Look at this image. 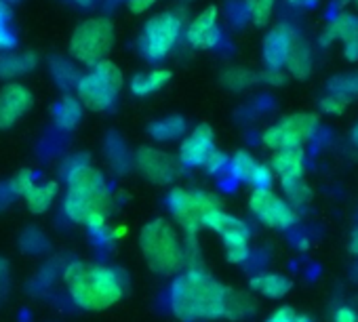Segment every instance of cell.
Masks as SVG:
<instances>
[{
    "label": "cell",
    "instance_id": "13",
    "mask_svg": "<svg viewBox=\"0 0 358 322\" xmlns=\"http://www.w3.org/2000/svg\"><path fill=\"white\" fill-rule=\"evenodd\" d=\"M203 228H209L217 232L226 244V249L232 247H249V228L243 219L228 215L222 207L211 209L203 217Z\"/></svg>",
    "mask_w": 358,
    "mask_h": 322
},
{
    "label": "cell",
    "instance_id": "23",
    "mask_svg": "<svg viewBox=\"0 0 358 322\" xmlns=\"http://www.w3.org/2000/svg\"><path fill=\"white\" fill-rule=\"evenodd\" d=\"M251 286H253L257 293L266 295V297L278 299V297H282V295L289 293L291 280L285 278V276H280V274H259V276H255V278L251 280Z\"/></svg>",
    "mask_w": 358,
    "mask_h": 322
},
{
    "label": "cell",
    "instance_id": "40",
    "mask_svg": "<svg viewBox=\"0 0 358 322\" xmlns=\"http://www.w3.org/2000/svg\"><path fill=\"white\" fill-rule=\"evenodd\" d=\"M262 78H264L266 82H270V85H282V82H285L282 72H280V70H272V68H268V70L262 74Z\"/></svg>",
    "mask_w": 358,
    "mask_h": 322
},
{
    "label": "cell",
    "instance_id": "45",
    "mask_svg": "<svg viewBox=\"0 0 358 322\" xmlns=\"http://www.w3.org/2000/svg\"><path fill=\"white\" fill-rule=\"evenodd\" d=\"M76 3H78V5H91L93 0H76Z\"/></svg>",
    "mask_w": 358,
    "mask_h": 322
},
{
    "label": "cell",
    "instance_id": "27",
    "mask_svg": "<svg viewBox=\"0 0 358 322\" xmlns=\"http://www.w3.org/2000/svg\"><path fill=\"white\" fill-rule=\"evenodd\" d=\"M230 167H232V175H234L236 180L249 182V184H251V177H253L255 167H257V160H255L249 152H243V149H241V152L234 154Z\"/></svg>",
    "mask_w": 358,
    "mask_h": 322
},
{
    "label": "cell",
    "instance_id": "4",
    "mask_svg": "<svg viewBox=\"0 0 358 322\" xmlns=\"http://www.w3.org/2000/svg\"><path fill=\"white\" fill-rule=\"evenodd\" d=\"M139 247L150 270H154L156 274L169 276L188 263V247L179 238L175 226L164 217L150 221L141 230Z\"/></svg>",
    "mask_w": 358,
    "mask_h": 322
},
{
    "label": "cell",
    "instance_id": "34",
    "mask_svg": "<svg viewBox=\"0 0 358 322\" xmlns=\"http://www.w3.org/2000/svg\"><path fill=\"white\" fill-rule=\"evenodd\" d=\"M333 91H337L341 97L352 95V93H358V74L345 76V78H337V80L333 82Z\"/></svg>",
    "mask_w": 358,
    "mask_h": 322
},
{
    "label": "cell",
    "instance_id": "3",
    "mask_svg": "<svg viewBox=\"0 0 358 322\" xmlns=\"http://www.w3.org/2000/svg\"><path fill=\"white\" fill-rule=\"evenodd\" d=\"M64 282L74 303L83 309H106L124 293L120 272L110 265L80 261L70 263L64 272Z\"/></svg>",
    "mask_w": 358,
    "mask_h": 322
},
{
    "label": "cell",
    "instance_id": "38",
    "mask_svg": "<svg viewBox=\"0 0 358 322\" xmlns=\"http://www.w3.org/2000/svg\"><path fill=\"white\" fill-rule=\"evenodd\" d=\"M226 257L230 263H243L249 257V247H232L226 249Z\"/></svg>",
    "mask_w": 358,
    "mask_h": 322
},
{
    "label": "cell",
    "instance_id": "42",
    "mask_svg": "<svg viewBox=\"0 0 358 322\" xmlns=\"http://www.w3.org/2000/svg\"><path fill=\"white\" fill-rule=\"evenodd\" d=\"M350 249H352V253H358V232H354V236L350 240Z\"/></svg>",
    "mask_w": 358,
    "mask_h": 322
},
{
    "label": "cell",
    "instance_id": "14",
    "mask_svg": "<svg viewBox=\"0 0 358 322\" xmlns=\"http://www.w3.org/2000/svg\"><path fill=\"white\" fill-rule=\"evenodd\" d=\"M213 131L209 124H199L179 145V160L186 167H205L209 156L215 152Z\"/></svg>",
    "mask_w": 358,
    "mask_h": 322
},
{
    "label": "cell",
    "instance_id": "44",
    "mask_svg": "<svg viewBox=\"0 0 358 322\" xmlns=\"http://www.w3.org/2000/svg\"><path fill=\"white\" fill-rule=\"evenodd\" d=\"M352 139H354V143L358 145V126L354 129V135H352Z\"/></svg>",
    "mask_w": 358,
    "mask_h": 322
},
{
    "label": "cell",
    "instance_id": "6",
    "mask_svg": "<svg viewBox=\"0 0 358 322\" xmlns=\"http://www.w3.org/2000/svg\"><path fill=\"white\" fill-rule=\"evenodd\" d=\"M114 47V24L110 17H91L83 22L70 38V55L95 68L106 61Z\"/></svg>",
    "mask_w": 358,
    "mask_h": 322
},
{
    "label": "cell",
    "instance_id": "29",
    "mask_svg": "<svg viewBox=\"0 0 358 322\" xmlns=\"http://www.w3.org/2000/svg\"><path fill=\"white\" fill-rule=\"evenodd\" d=\"M276 0H247V11L255 26H266L272 17Z\"/></svg>",
    "mask_w": 358,
    "mask_h": 322
},
{
    "label": "cell",
    "instance_id": "24",
    "mask_svg": "<svg viewBox=\"0 0 358 322\" xmlns=\"http://www.w3.org/2000/svg\"><path fill=\"white\" fill-rule=\"evenodd\" d=\"M150 135L158 141H171V139H177L179 135H182L186 131V120L182 116H166L162 120H156L150 124Z\"/></svg>",
    "mask_w": 358,
    "mask_h": 322
},
{
    "label": "cell",
    "instance_id": "30",
    "mask_svg": "<svg viewBox=\"0 0 358 322\" xmlns=\"http://www.w3.org/2000/svg\"><path fill=\"white\" fill-rule=\"evenodd\" d=\"M17 47V36L11 30V13L5 5H0V51H11Z\"/></svg>",
    "mask_w": 358,
    "mask_h": 322
},
{
    "label": "cell",
    "instance_id": "31",
    "mask_svg": "<svg viewBox=\"0 0 358 322\" xmlns=\"http://www.w3.org/2000/svg\"><path fill=\"white\" fill-rule=\"evenodd\" d=\"M282 190H285L287 198H291V203H295V205H303L312 196L310 188L301 180H282Z\"/></svg>",
    "mask_w": 358,
    "mask_h": 322
},
{
    "label": "cell",
    "instance_id": "41",
    "mask_svg": "<svg viewBox=\"0 0 358 322\" xmlns=\"http://www.w3.org/2000/svg\"><path fill=\"white\" fill-rule=\"evenodd\" d=\"M335 322H358V316L350 307H339L337 316H335Z\"/></svg>",
    "mask_w": 358,
    "mask_h": 322
},
{
    "label": "cell",
    "instance_id": "28",
    "mask_svg": "<svg viewBox=\"0 0 358 322\" xmlns=\"http://www.w3.org/2000/svg\"><path fill=\"white\" fill-rule=\"evenodd\" d=\"M257 80V76L253 72H249L247 68H228L222 74V85L228 87L230 91H243L249 85H253Z\"/></svg>",
    "mask_w": 358,
    "mask_h": 322
},
{
    "label": "cell",
    "instance_id": "18",
    "mask_svg": "<svg viewBox=\"0 0 358 322\" xmlns=\"http://www.w3.org/2000/svg\"><path fill=\"white\" fill-rule=\"evenodd\" d=\"M272 169L282 180H301L303 152L301 149H278L272 158Z\"/></svg>",
    "mask_w": 358,
    "mask_h": 322
},
{
    "label": "cell",
    "instance_id": "5",
    "mask_svg": "<svg viewBox=\"0 0 358 322\" xmlns=\"http://www.w3.org/2000/svg\"><path fill=\"white\" fill-rule=\"evenodd\" d=\"M122 85H124V76H122L120 68L114 61L106 59V61L97 64L93 68V72L78 78V82H76L78 101H80V105H85L93 112H103L116 101Z\"/></svg>",
    "mask_w": 358,
    "mask_h": 322
},
{
    "label": "cell",
    "instance_id": "1",
    "mask_svg": "<svg viewBox=\"0 0 358 322\" xmlns=\"http://www.w3.org/2000/svg\"><path fill=\"white\" fill-rule=\"evenodd\" d=\"M228 288L205 268L190 265L171 286V309L179 320L196 322L224 316Z\"/></svg>",
    "mask_w": 358,
    "mask_h": 322
},
{
    "label": "cell",
    "instance_id": "26",
    "mask_svg": "<svg viewBox=\"0 0 358 322\" xmlns=\"http://www.w3.org/2000/svg\"><path fill=\"white\" fill-rule=\"evenodd\" d=\"M253 309H255V303H253V299H251L249 295L228 291V297H226V309H224V316H226V318L238 320V318L249 316Z\"/></svg>",
    "mask_w": 358,
    "mask_h": 322
},
{
    "label": "cell",
    "instance_id": "15",
    "mask_svg": "<svg viewBox=\"0 0 358 322\" xmlns=\"http://www.w3.org/2000/svg\"><path fill=\"white\" fill-rule=\"evenodd\" d=\"M186 41L194 49H213L220 43L217 28V7L211 5L203 13H199L186 28Z\"/></svg>",
    "mask_w": 358,
    "mask_h": 322
},
{
    "label": "cell",
    "instance_id": "46",
    "mask_svg": "<svg viewBox=\"0 0 358 322\" xmlns=\"http://www.w3.org/2000/svg\"><path fill=\"white\" fill-rule=\"evenodd\" d=\"M356 3H358V0H356Z\"/></svg>",
    "mask_w": 358,
    "mask_h": 322
},
{
    "label": "cell",
    "instance_id": "35",
    "mask_svg": "<svg viewBox=\"0 0 358 322\" xmlns=\"http://www.w3.org/2000/svg\"><path fill=\"white\" fill-rule=\"evenodd\" d=\"M251 184H255L259 190H268V186L272 184V169L268 165H259L255 167V173L251 177Z\"/></svg>",
    "mask_w": 358,
    "mask_h": 322
},
{
    "label": "cell",
    "instance_id": "16",
    "mask_svg": "<svg viewBox=\"0 0 358 322\" xmlns=\"http://www.w3.org/2000/svg\"><path fill=\"white\" fill-rule=\"evenodd\" d=\"M343 43V53L348 59H358V17L356 15H341L337 17L320 36L322 45H329L331 41Z\"/></svg>",
    "mask_w": 358,
    "mask_h": 322
},
{
    "label": "cell",
    "instance_id": "17",
    "mask_svg": "<svg viewBox=\"0 0 358 322\" xmlns=\"http://www.w3.org/2000/svg\"><path fill=\"white\" fill-rule=\"evenodd\" d=\"M293 45H295V38H293V32L287 26L274 28L264 41V59H266L268 68L280 70V66L287 64Z\"/></svg>",
    "mask_w": 358,
    "mask_h": 322
},
{
    "label": "cell",
    "instance_id": "25",
    "mask_svg": "<svg viewBox=\"0 0 358 322\" xmlns=\"http://www.w3.org/2000/svg\"><path fill=\"white\" fill-rule=\"evenodd\" d=\"M289 68V72L295 76V78H306L312 70V55H310V49L295 43L291 53H289V59L285 64Z\"/></svg>",
    "mask_w": 358,
    "mask_h": 322
},
{
    "label": "cell",
    "instance_id": "33",
    "mask_svg": "<svg viewBox=\"0 0 358 322\" xmlns=\"http://www.w3.org/2000/svg\"><path fill=\"white\" fill-rule=\"evenodd\" d=\"M268 322H310V318L303 314H297L291 307H280L268 318Z\"/></svg>",
    "mask_w": 358,
    "mask_h": 322
},
{
    "label": "cell",
    "instance_id": "11",
    "mask_svg": "<svg viewBox=\"0 0 358 322\" xmlns=\"http://www.w3.org/2000/svg\"><path fill=\"white\" fill-rule=\"evenodd\" d=\"M135 167L148 182L158 186L171 184L179 173L177 160L156 147H139L135 154Z\"/></svg>",
    "mask_w": 358,
    "mask_h": 322
},
{
    "label": "cell",
    "instance_id": "22",
    "mask_svg": "<svg viewBox=\"0 0 358 322\" xmlns=\"http://www.w3.org/2000/svg\"><path fill=\"white\" fill-rule=\"evenodd\" d=\"M80 116H83V105L76 97H70V95L62 97L59 103L53 108L55 124L64 131H72L78 124Z\"/></svg>",
    "mask_w": 358,
    "mask_h": 322
},
{
    "label": "cell",
    "instance_id": "9",
    "mask_svg": "<svg viewBox=\"0 0 358 322\" xmlns=\"http://www.w3.org/2000/svg\"><path fill=\"white\" fill-rule=\"evenodd\" d=\"M316 116L314 114H293L282 118L264 131L262 141L270 149H301L303 141L314 133Z\"/></svg>",
    "mask_w": 358,
    "mask_h": 322
},
{
    "label": "cell",
    "instance_id": "12",
    "mask_svg": "<svg viewBox=\"0 0 358 322\" xmlns=\"http://www.w3.org/2000/svg\"><path fill=\"white\" fill-rule=\"evenodd\" d=\"M32 91L22 82H9L0 89V131L15 126L32 108Z\"/></svg>",
    "mask_w": 358,
    "mask_h": 322
},
{
    "label": "cell",
    "instance_id": "10",
    "mask_svg": "<svg viewBox=\"0 0 358 322\" xmlns=\"http://www.w3.org/2000/svg\"><path fill=\"white\" fill-rule=\"evenodd\" d=\"M249 209L257 215L259 221H264L266 226L276 228V230H287L295 224L293 209L270 190L257 188L249 198Z\"/></svg>",
    "mask_w": 358,
    "mask_h": 322
},
{
    "label": "cell",
    "instance_id": "7",
    "mask_svg": "<svg viewBox=\"0 0 358 322\" xmlns=\"http://www.w3.org/2000/svg\"><path fill=\"white\" fill-rule=\"evenodd\" d=\"M184 15L182 11H164L148 20L143 26V32L139 36V51L145 59L150 61H160L164 59L171 49L177 45L179 34L184 30Z\"/></svg>",
    "mask_w": 358,
    "mask_h": 322
},
{
    "label": "cell",
    "instance_id": "8",
    "mask_svg": "<svg viewBox=\"0 0 358 322\" xmlns=\"http://www.w3.org/2000/svg\"><path fill=\"white\" fill-rule=\"evenodd\" d=\"M215 207H222V203L203 190L175 188L169 194V211L188 240H196V234L203 228V217Z\"/></svg>",
    "mask_w": 358,
    "mask_h": 322
},
{
    "label": "cell",
    "instance_id": "2",
    "mask_svg": "<svg viewBox=\"0 0 358 322\" xmlns=\"http://www.w3.org/2000/svg\"><path fill=\"white\" fill-rule=\"evenodd\" d=\"M66 182H68V194L64 198L66 215L72 221L83 224L95 232L103 230L112 213V198L106 188L103 173L83 163L70 169Z\"/></svg>",
    "mask_w": 358,
    "mask_h": 322
},
{
    "label": "cell",
    "instance_id": "36",
    "mask_svg": "<svg viewBox=\"0 0 358 322\" xmlns=\"http://www.w3.org/2000/svg\"><path fill=\"white\" fill-rule=\"evenodd\" d=\"M320 105H322V110L327 114H341L345 110V105H348V99L341 97V95H329V97L322 99Z\"/></svg>",
    "mask_w": 358,
    "mask_h": 322
},
{
    "label": "cell",
    "instance_id": "32",
    "mask_svg": "<svg viewBox=\"0 0 358 322\" xmlns=\"http://www.w3.org/2000/svg\"><path fill=\"white\" fill-rule=\"evenodd\" d=\"M34 184H36V182H34V173H32L30 169H22V171L9 182V190H11L15 196H26L28 190H30Z\"/></svg>",
    "mask_w": 358,
    "mask_h": 322
},
{
    "label": "cell",
    "instance_id": "39",
    "mask_svg": "<svg viewBox=\"0 0 358 322\" xmlns=\"http://www.w3.org/2000/svg\"><path fill=\"white\" fill-rule=\"evenodd\" d=\"M154 3L156 0H127V7L131 13L139 15V13H145L150 7H154Z\"/></svg>",
    "mask_w": 358,
    "mask_h": 322
},
{
    "label": "cell",
    "instance_id": "43",
    "mask_svg": "<svg viewBox=\"0 0 358 322\" xmlns=\"http://www.w3.org/2000/svg\"><path fill=\"white\" fill-rule=\"evenodd\" d=\"M291 5H297V7H306V5H312L314 0H289Z\"/></svg>",
    "mask_w": 358,
    "mask_h": 322
},
{
    "label": "cell",
    "instance_id": "37",
    "mask_svg": "<svg viewBox=\"0 0 358 322\" xmlns=\"http://www.w3.org/2000/svg\"><path fill=\"white\" fill-rule=\"evenodd\" d=\"M224 165H226V156H224L220 149H215V152L209 156L207 163H205V169H207L209 173H217V171L224 169Z\"/></svg>",
    "mask_w": 358,
    "mask_h": 322
},
{
    "label": "cell",
    "instance_id": "19",
    "mask_svg": "<svg viewBox=\"0 0 358 322\" xmlns=\"http://www.w3.org/2000/svg\"><path fill=\"white\" fill-rule=\"evenodd\" d=\"M36 64H38V57L34 53H30V51L3 55V57H0V78L11 80V78L24 76L30 70H34Z\"/></svg>",
    "mask_w": 358,
    "mask_h": 322
},
{
    "label": "cell",
    "instance_id": "21",
    "mask_svg": "<svg viewBox=\"0 0 358 322\" xmlns=\"http://www.w3.org/2000/svg\"><path fill=\"white\" fill-rule=\"evenodd\" d=\"M55 196H57V184L55 182H47V184H41V186L34 184L24 198H26V205H28L30 213L41 215V213L49 211V207L53 205Z\"/></svg>",
    "mask_w": 358,
    "mask_h": 322
},
{
    "label": "cell",
    "instance_id": "20",
    "mask_svg": "<svg viewBox=\"0 0 358 322\" xmlns=\"http://www.w3.org/2000/svg\"><path fill=\"white\" fill-rule=\"evenodd\" d=\"M171 78H173L171 70H166V68H156V70H150V72H143V74L133 76V80H131V91H133V95H137V97H145V95H152V93L160 91Z\"/></svg>",
    "mask_w": 358,
    "mask_h": 322
}]
</instances>
